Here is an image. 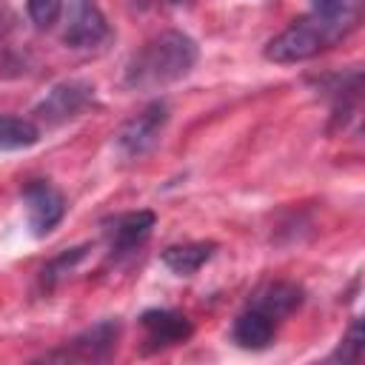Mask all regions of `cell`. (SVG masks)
I'll return each mask as SVG.
<instances>
[{
	"mask_svg": "<svg viewBox=\"0 0 365 365\" xmlns=\"http://www.w3.org/2000/svg\"><path fill=\"white\" fill-rule=\"evenodd\" d=\"M197 63V43L182 31H160L125 66V86L134 91H154L182 80Z\"/></svg>",
	"mask_w": 365,
	"mask_h": 365,
	"instance_id": "obj_1",
	"label": "cell"
},
{
	"mask_svg": "<svg viewBox=\"0 0 365 365\" xmlns=\"http://www.w3.org/2000/svg\"><path fill=\"white\" fill-rule=\"evenodd\" d=\"M356 26V6L348 3L339 11H314L308 17L294 20L282 34H277L265 46V57L271 63H302L331 48L339 37H345Z\"/></svg>",
	"mask_w": 365,
	"mask_h": 365,
	"instance_id": "obj_2",
	"label": "cell"
},
{
	"mask_svg": "<svg viewBox=\"0 0 365 365\" xmlns=\"http://www.w3.org/2000/svg\"><path fill=\"white\" fill-rule=\"evenodd\" d=\"M165 123H168V106H165L163 100L148 103L143 111H137V114L120 128V134H117V140H114L120 157H125V160H140L143 154H148V151L157 145V140H160Z\"/></svg>",
	"mask_w": 365,
	"mask_h": 365,
	"instance_id": "obj_3",
	"label": "cell"
},
{
	"mask_svg": "<svg viewBox=\"0 0 365 365\" xmlns=\"http://www.w3.org/2000/svg\"><path fill=\"white\" fill-rule=\"evenodd\" d=\"M94 100V86L86 80H63L51 86V91L37 103L34 114L46 125H60L71 117H77L88 103Z\"/></svg>",
	"mask_w": 365,
	"mask_h": 365,
	"instance_id": "obj_4",
	"label": "cell"
},
{
	"mask_svg": "<svg viewBox=\"0 0 365 365\" xmlns=\"http://www.w3.org/2000/svg\"><path fill=\"white\" fill-rule=\"evenodd\" d=\"M106 37H108V23L97 3L94 0H68L63 43L71 48H94Z\"/></svg>",
	"mask_w": 365,
	"mask_h": 365,
	"instance_id": "obj_5",
	"label": "cell"
},
{
	"mask_svg": "<svg viewBox=\"0 0 365 365\" xmlns=\"http://www.w3.org/2000/svg\"><path fill=\"white\" fill-rule=\"evenodd\" d=\"M23 202H26V217H29V228L34 237H46L48 231H54L66 214L63 194L46 180L29 182L23 191Z\"/></svg>",
	"mask_w": 365,
	"mask_h": 365,
	"instance_id": "obj_6",
	"label": "cell"
},
{
	"mask_svg": "<svg viewBox=\"0 0 365 365\" xmlns=\"http://www.w3.org/2000/svg\"><path fill=\"white\" fill-rule=\"evenodd\" d=\"M143 331H145V351H160L185 342L194 334V325L185 314L171 311V308H151L140 317Z\"/></svg>",
	"mask_w": 365,
	"mask_h": 365,
	"instance_id": "obj_7",
	"label": "cell"
},
{
	"mask_svg": "<svg viewBox=\"0 0 365 365\" xmlns=\"http://www.w3.org/2000/svg\"><path fill=\"white\" fill-rule=\"evenodd\" d=\"M117 336H120V325L106 319V322H97L94 328L83 331L80 336H74L63 351L48 354V359H86V362L108 359V354L117 345Z\"/></svg>",
	"mask_w": 365,
	"mask_h": 365,
	"instance_id": "obj_8",
	"label": "cell"
},
{
	"mask_svg": "<svg viewBox=\"0 0 365 365\" xmlns=\"http://www.w3.org/2000/svg\"><path fill=\"white\" fill-rule=\"evenodd\" d=\"M299 305H302V288L294 285V282H282V279L262 285V288L254 294V299H251V308L268 314L274 322H282V319L291 317Z\"/></svg>",
	"mask_w": 365,
	"mask_h": 365,
	"instance_id": "obj_9",
	"label": "cell"
},
{
	"mask_svg": "<svg viewBox=\"0 0 365 365\" xmlns=\"http://www.w3.org/2000/svg\"><path fill=\"white\" fill-rule=\"evenodd\" d=\"M151 228H154V214L151 211H131V214L117 217L114 225L108 228V234H111V251L117 257L131 254L137 245H143L148 240Z\"/></svg>",
	"mask_w": 365,
	"mask_h": 365,
	"instance_id": "obj_10",
	"label": "cell"
},
{
	"mask_svg": "<svg viewBox=\"0 0 365 365\" xmlns=\"http://www.w3.org/2000/svg\"><path fill=\"white\" fill-rule=\"evenodd\" d=\"M234 342L240 345V348H248V351H262V348H268L271 345V339H274V334H277V322L268 317V314H262V311H257V308H245L237 319H234Z\"/></svg>",
	"mask_w": 365,
	"mask_h": 365,
	"instance_id": "obj_11",
	"label": "cell"
},
{
	"mask_svg": "<svg viewBox=\"0 0 365 365\" xmlns=\"http://www.w3.org/2000/svg\"><path fill=\"white\" fill-rule=\"evenodd\" d=\"M217 245L214 242H182V245H171L163 251V265L171 268L180 277H191L197 274L211 257H214Z\"/></svg>",
	"mask_w": 365,
	"mask_h": 365,
	"instance_id": "obj_12",
	"label": "cell"
},
{
	"mask_svg": "<svg viewBox=\"0 0 365 365\" xmlns=\"http://www.w3.org/2000/svg\"><path fill=\"white\" fill-rule=\"evenodd\" d=\"M40 140V128L31 120L0 114V151H14V148H29Z\"/></svg>",
	"mask_w": 365,
	"mask_h": 365,
	"instance_id": "obj_13",
	"label": "cell"
},
{
	"mask_svg": "<svg viewBox=\"0 0 365 365\" xmlns=\"http://www.w3.org/2000/svg\"><path fill=\"white\" fill-rule=\"evenodd\" d=\"M362 348H365L362 322H359V319H354V322H351V328H348V334L342 336V342H339V348L334 351V356H331V359H342V362H359V359H362Z\"/></svg>",
	"mask_w": 365,
	"mask_h": 365,
	"instance_id": "obj_14",
	"label": "cell"
},
{
	"mask_svg": "<svg viewBox=\"0 0 365 365\" xmlns=\"http://www.w3.org/2000/svg\"><path fill=\"white\" fill-rule=\"evenodd\" d=\"M29 17L37 29H51L63 14V0H29Z\"/></svg>",
	"mask_w": 365,
	"mask_h": 365,
	"instance_id": "obj_15",
	"label": "cell"
},
{
	"mask_svg": "<svg viewBox=\"0 0 365 365\" xmlns=\"http://www.w3.org/2000/svg\"><path fill=\"white\" fill-rule=\"evenodd\" d=\"M354 0H314V11H339Z\"/></svg>",
	"mask_w": 365,
	"mask_h": 365,
	"instance_id": "obj_16",
	"label": "cell"
},
{
	"mask_svg": "<svg viewBox=\"0 0 365 365\" xmlns=\"http://www.w3.org/2000/svg\"><path fill=\"white\" fill-rule=\"evenodd\" d=\"M171 3H182V0H171Z\"/></svg>",
	"mask_w": 365,
	"mask_h": 365,
	"instance_id": "obj_17",
	"label": "cell"
}]
</instances>
